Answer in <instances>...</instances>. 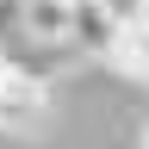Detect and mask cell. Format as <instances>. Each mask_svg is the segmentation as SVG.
<instances>
[{"label":"cell","mask_w":149,"mask_h":149,"mask_svg":"<svg viewBox=\"0 0 149 149\" xmlns=\"http://www.w3.org/2000/svg\"><path fill=\"white\" fill-rule=\"evenodd\" d=\"M124 19L106 6V0H68V44L93 56V62H118V50H124Z\"/></svg>","instance_id":"cell-1"},{"label":"cell","mask_w":149,"mask_h":149,"mask_svg":"<svg viewBox=\"0 0 149 149\" xmlns=\"http://www.w3.org/2000/svg\"><path fill=\"white\" fill-rule=\"evenodd\" d=\"M44 112H50V87H44V74L13 68V74H6V87H0V130L25 137V130L44 124Z\"/></svg>","instance_id":"cell-2"},{"label":"cell","mask_w":149,"mask_h":149,"mask_svg":"<svg viewBox=\"0 0 149 149\" xmlns=\"http://www.w3.org/2000/svg\"><path fill=\"white\" fill-rule=\"evenodd\" d=\"M19 31L37 44H68V0H25Z\"/></svg>","instance_id":"cell-3"},{"label":"cell","mask_w":149,"mask_h":149,"mask_svg":"<svg viewBox=\"0 0 149 149\" xmlns=\"http://www.w3.org/2000/svg\"><path fill=\"white\" fill-rule=\"evenodd\" d=\"M118 68L137 74V81H149V19H137V25L124 31V50H118Z\"/></svg>","instance_id":"cell-4"},{"label":"cell","mask_w":149,"mask_h":149,"mask_svg":"<svg viewBox=\"0 0 149 149\" xmlns=\"http://www.w3.org/2000/svg\"><path fill=\"white\" fill-rule=\"evenodd\" d=\"M112 13L124 19V25H137V19H149V0H106Z\"/></svg>","instance_id":"cell-5"},{"label":"cell","mask_w":149,"mask_h":149,"mask_svg":"<svg viewBox=\"0 0 149 149\" xmlns=\"http://www.w3.org/2000/svg\"><path fill=\"white\" fill-rule=\"evenodd\" d=\"M6 74H13V62H6V50H0V87H6Z\"/></svg>","instance_id":"cell-6"},{"label":"cell","mask_w":149,"mask_h":149,"mask_svg":"<svg viewBox=\"0 0 149 149\" xmlns=\"http://www.w3.org/2000/svg\"><path fill=\"white\" fill-rule=\"evenodd\" d=\"M137 149H149V124H143V137H137Z\"/></svg>","instance_id":"cell-7"}]
</instances>
